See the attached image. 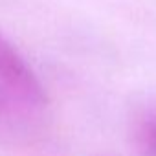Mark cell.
I'll return each mask as SVG.
<instances>
[{
    "label": "cell",
    "mask_w": 156,
    "mask_h": 156,
    "mask_svg": "<svg viewBox=\"0 0 156 156\" xmlns=\"http://www.w3.org/2000/svg\"><path fill=\"white\" fill-rule=\"evenodd\" d=\"M0 85L11 99L26 107H44L48 103L44 87L37 79L35 72L28 66L24 57L0 31Z\"/></svg>",
    "instance_id": "cell-1"
},
{
    "label": "cell",
    "mask_w": 156,
    "mask_h": 156,
    "mask_svg": "<svg viewBox=\"0 0 156 156\" xmlns=\"http://www.w3.org/2000/svg\"><path fill=\"white\" fill-rule=\"evenodd\" d=\"M134 145L141 156H156V107L149 108L136 121Z\"/></svg>",
    "instance_id": "cell-2"
},
{
    "label": "cell",
    "mask_w": 156,
    "mask_h": 156,
    "mask_svg": "<svg viewBox=\"0 0 156 156\" xmlns=\"http://www.w3.org/2000/svg\"><path fill=\"white\" fill-rule=\"evenodd\" d=\"M8 99H11V96L8 94V90L0 85V114L4 112V108H6V103H8Z\"/></svg>",
    "instance_id": "cell-3"
}]
</instances>
